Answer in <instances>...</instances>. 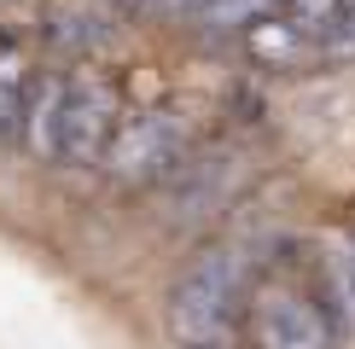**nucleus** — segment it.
I'll return each mask as SVG.
<instances>
[{"instance_id": "obj_1", "label": "nucleus", "mask_w": 355, "mask_h": 349, "mask_svg": "<svg viewBox=\"0 0 355 349\" xmlns=\"http://www.w3.org/2000/svg\"><path fill=\"white\" fill-rule=\"evenodd\" d=\"M24 128L47 163H105L116 140V93L87 76H47L29 87Z\"/></svg>"}, {"instance_id": "obj_2", "label": "nucleus", "mask_w": 355, "mask_h": 349, "mask_svg": "<svg viewBox=\"0 0 355 349\" xmlns=\"http://www.w3.org/2000/svg\"><path fill=\"white\" fill-rule=\"evenodd\" d=\"M245 256L227 251V244H216V251H204L192 268L175 280L169 291V326L181 343H221L227 338V326L239 320V303H245Z\"/></svg>"}, {"instance_id": "obj_3", "label": "nucleus", "mask_w": 355, "mask_h": 349, "mask_svg": "<svg viewBox=\"0 0 355 349\" xmlns=\"http://www.w3.org/2000/svg\"><path fill=\"white\" fill-rule=\"evenodd\" d=\"M192 145H198V123H192L187 111H146L135 123L116 128L111 152H105V169L116 181H157V174H175L192 157Z\"/></svg>"}, {"instance_id": "obj_4", "label": "nucleus", "mask_w": 355, "mask_h": 349, "mask_svg": "<svg viewBox=\"0 0 355 349\" xmlns=\"http://www.w3.org/2000/svg\"><path fill=\"white\" fill-rule=\"evenodd\" d=\"M257 343L262 349H332V320L303 291H262L257 297Z\"/></svg>"}, {"instance_id": "obj_5", "label": "nucleus", "mask_w": 355, "mask_h": 349, "mask_svg": "<svg viewBox=\"0 0 355 349\" xmlns=\"http://www.w3.org/2000/svg\"><path fill=\"white\" fill-rule=\"evenodd\" d=\"M53 47L58 53H87V47H99V41L111 35V12L105 6H64V12H53Z\"/></svg>"}, {"instance_id": "obj_6", "label": "nucleus", "mask_w": 355, "mask_h": 349, "mask_svg": "<svg viewBox=\"0 0 355 349\" xmlns=\"http://www.w3.org/2000/svg\"><path fill=\"white\" fill-rule=\"evenodd\" d=\"M327 285H332V309L344 326H355V239L332 233L327 239Z\"/></svg>"}, {"instance_id": "obj_7", "label": "nucleus", "mask_w": 355, "mask_h": 349, "mask_svg": "<svg viewBox=\"0 0 355 349\" xmlns=\"http://www.w3.org/2000/svg\"><path fill=\"white\" fill-rule=\"evenodd\" d=\"M29 111V76H24V53L0 47V140L18 128V116Z\"/></svg>"}, {"instance_id": "obj_8", "label": "nucleus", "mask_w": 355, "mask_h": 349, "mask_svg": "<svg viewBox=\"0 0 355 349\" xmlns=\"http://www.w3.org/2000/svg\"><path fill=\"white\" fill-rule=\"evenodd\" d=\"M279 6L286 0H210V6L198 12L210 29H239V24H262V18H279Z\"/></svg>"}, {"instance_id": "obj_9", "label": "nucleus", "mask_w": 355, "mask_h": 349, "mask_svg": "<svg viewBox=\"0 0 355 349\" xmlns=\"http://www.w3.org/2000/svg\"><path fill=\"white\" fill-rule=\"evenodd\" d=\"M140 6H152V12H204L210 0H140Z\"/></svg>"}, {"instance_id": "obj_10", "label": "nucleus", "mask_w": 355, "mask_h": 349, "mask_svg": "<svg viewBox=\"0 0 355 349\" xmlns=\"http://www.w3.org/2000/svg\"><path fill=\"white\" fill-rule=\"evenodd\" d=\"M187 349H221V343H187Z\"/></svg>"}]
</instances>
